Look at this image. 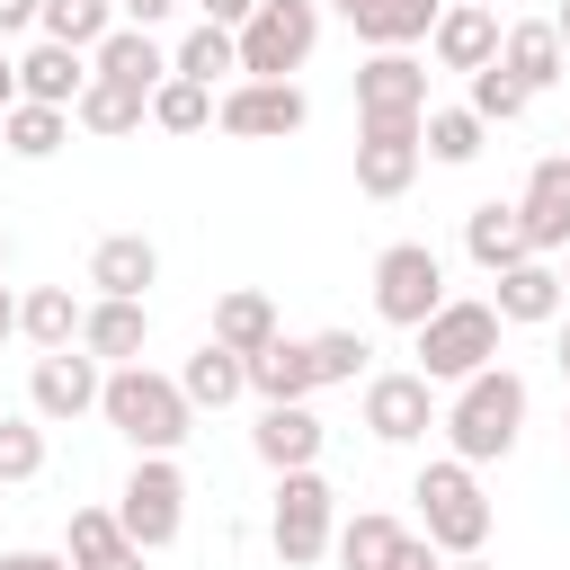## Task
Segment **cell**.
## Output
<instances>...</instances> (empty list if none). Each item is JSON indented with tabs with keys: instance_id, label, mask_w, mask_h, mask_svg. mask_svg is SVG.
<instances>
[{
	"instance_id": "836d02e7",
	"label": "cell",
	"mask_w": 570,
	"mask_h": 570,
	"mask_svg": "<svg viewBox=\"0 0 570 570\" xmlns=\"http://www.w3.org/2000/svg\"><path fill=\"white\" fill-rule=\"evenodd\" d=\"M401 534H410V525H401V517H383V508H356V517H347V525H338V534H330V552H338V561H347V570H383V561H392V543H401Z\"/></svg>"
},
{
	"instance_id": "7c38bea8",
	"label": "cell",
	"mask_w": 570,
	"mask_h": 570,
	"mask_svg": "<svg viewBox=\"0 0 570 570\" xmlns=\"http://www.w3.org/2000/svg\"><path fill=\"white\" fill-rule=\"evenodd\" d=\"M436 428V383L419 374H374L365 383V436L374 445H419Z\"/></svg>"
},
{
	"instance_id": "8d00e7d4",
	"label": "cell",
	"mask_w": 570,
	"mask_h": 570,
	"mask_svg": "<svg viewBox=\"0 0 570 570\" xmlns=\"http://www.w3.org/2000/svg\"><path fill=\"white\" fill-rule=\"evenodd\" d=\"M36 472H45V419L0 410V481H36Z\"/></svg>"
},
{
	"instance_id": "603a6c76",
	"label": "cell",
	"mask_w": 570,
	"mask_h": 570,
	"mask_svg": "<svg viewBox=\"0 0 570 570\" xmlns=\"http://www.w3.org/2000/svg\"><path fill=\"white\" fill-rule=\"evenodd\" d=\"M240 374H249V392H258V401H312V392H321V383H312V347H303V338H285V330H276L258 356H240Z\"/></svg>"
},
{
	"instance_id": "3957f363",
	"label": "cell",
	"mask_w": 570,
	"mask_h": 570,
	"mask_svg": "<svg viewBox=\"0 0 570 570\" xmlns=\"http://www.w3.org/2000/svg\"><path fill=\"white\" fill-rule=\"evenodd\" d=\"M499 330H508V321H499L490 303H472V294L454 303V294H445V303L410 330V338H419V383H472L481 365H499Z\"/></svg>"
},
{
	"instance_id": "7a4b0ae2",
	"label": "cell",
	"mask_w": 570,
	"mask_h": 570,
	"mask_svg": "<svg viewBox=\"0 0 570 570\" xmlns=\"http://www.w3.org/2000/svg\"><path fill=\"white\" fill-rule=\"evenodd\" d=\"M98 419H107L134 454H178L187 428H196L178 374H151V365H107V383H98Z\"/></svg>"
},
{
	"instance_id": "74e56055",
	"label": "cell",
	"mask_w": 570,
	"mask_h": 570,
	"mask_svg": "<svg viewBox=\"0 0 570 570\" xmlns=\"http://www.w3.org/2000/svg\"><path fill=\"white\" fill-rule=\"evenodd\" d=\"M463 107H472L481 125H517V116H525L534 98H525V89H517V80H508L499 62H481V71H472V98H463Z\"/></svg>"
},
{
	"instance_id": "f35d334b",
	"label": "cell",
	"mask_w": 570,
	"mask_h": 570,
	"mask_svg": "<svg viewBox=\"0 0 570 570\" xmlns=\"http://www.w3.org/2000/svg\"><path fill=\"white\" fill-rule=\"evenodd\" d=\"M303 347H312V383H356L365 356H374L356 330H321V338H303Z\"/></svg>"
},
{
	"instance_id": "f5cc1de1",
	"label": "cell",
	"mask_w": 570,
	"mask_h": 570,
	"mask_svg": "<svg viewBox=\"0 0 570 570\" xmlns=\"http://www.w3.org/2000/svg\"><path fill=\"white\" fill-rule=\"evenodd\" d=\"M0 267H9V232H0Z\"/></svg>"
},
{
	"instance_id": "bcb514c9",
	"label": "cell",
	"mask_w": 570,
	"mask_h": 570,
	"mask_svg": "<svg viewBox=\"0 0 570 570\" xmlns=\"http://www.w3.org/2000/svg\"><path fill=\"white\" fill-rule=\"evenodd\" d=\"M9 107H18V62L0 53V116H9Z\"/></svg>"
},
{
	"instance_id": "d590c367",
	"label": "cell",
	"mask_w": 570,
	"mask_h": 570,
	"mask_svg": "<svg viewBox=\"0 0 570 570\" xmlns=\"http://www.w3.org/2000/svg\"><path fill=\"white\" fill-rule=\"evenodd\" d=\"M107 552H125L116 508H71V525H62V561H71V570H89V561H107Z\"/></svg>"
},
{
	"instance_id": "d6986e66",
	"label": "cell",
	"mask_w": 570,
	"mask_h": 570,
	"mask_svg": "<svg viewBox=\"0 0 570 570\" xmlns=\"http://www.w3.org/2000/svg\"><path fill=\"white\" fill-rule=\"evenodd\" d=\"M499 71L534 98V89H552L561 71H570V53H561V36H552V18H517V27H499Z\"/></svg>"
},
{
	"instance_id": "f907efd6",
	"label": "cell",
	"mask_w": 570,
	"mask_h": 570,
	"mask_svg": "<svg viewBox=\"0 0 570 570\" xmlns=\"http://www.w3.org/2000/svg\"><path fill=\"white\" fill-rule=\"evenodd\" d=\"M321 9H338V18H356V9H365V0H321Z\"/></svg>"
},
{
	"instance_id": "6da1fadb",
	"label": "cell",
	"mask_w": 570,
	"mask_h": 570,
	"mask_svg": "<svg viewBox=\"0 0 570 570\" xmlns=\"http://www.w3.org/2000/svg\"><path fill=\"white\" fill-rule=\"evenodd\" d=\"M525 410H534V392H525V374L517 365H481L472 383H454V401H445V445H454V463H499L517 436H525Z\"/></svg>"
},
{
	"instance_id": "1f68e13d",
	"label": "cell",
	"mask_w": 570,
	"mask_h": 570,
	"mask_svg": "<svg viewBox=\"0 0 570 570\" xmlns=\"http://www.w3.org/2000/svg\"><path fill=\"white\" fill-rule=\"evenodd\" d=\"M481 142H490V125H481L472 107H428V116H419V151H428V160H445V169L481 160Z\"/></svg>"
},
{
	"instance_id": "ee69618b",
	"label": "cell",
	"mask_w": 570,
	"mask_h": 570,
	"mask_svg": "<svg viewBox=\"0 0 570 570\" xmlns=\"http://www.w3.org/2000/svg\"><path fill=\"white\" fill-rule=\"evenodd\" d=\"M18 27H36V0H0V36H18Z\"/></svg>"
},
{
	"instance_id": "ffe728a7",
	"label": "cell",
	"mask_w": 570,
	"mask_h": 570,
	"mask_svg": "<svg viewBox=\"0 0 570 570\" xmlns=\"http://www.w3.org/2000/svg\"><path fill=\"white\" fill-rule=\"evenodd\" d=\"M89 80H125V89H160L169 80V45L160 36H142V27H107L98 36V53H89Z\"/></svg>"
},
{
	"instance_id": "52a82bcc",
	"label": "cell",
	"mask_w": 570,
	"mask_h": 570,
	"mask_svg": "<svg viewBox=\"0 0 570 570\" xmlns=\"http://www.w3.org/2000/svg\"><path fill=\"white\" fill-rule=\"evenodd\" d=\"M116 525H125L134 552H169L178 525H187V472H178L169 454H142V463L125 472V490H116Z\"/></svg>"
},
{
	"instance_id": "2e32d148",
	"label": "cell",
	"mask_w": 570,
	"mask_h": 570,
	"mask_svg": "<svg viewBox=\"0 0 570 570\" xmlns=\"http://www.w3.org/2000/svg\"><path fill=\"white\" fill-rule=\"evenodd\" d=\"M419 125H356V187L383 205V196H401L410 178H419Z\"/></svg>"
},
{
	"instance_id": "f1b7e54d",
	"label": "cell",
	"mask_w": 570,
	"mask_h": 570,
	"mask_svg": "<svg viewBox=\"0 0 570 570\" xmlns=\"http://www.w3.org/2000/svg\"><path fill=\"white\" fill-rule=\"evenodd\" d=\"M178 392H187V410H232V401L249 392V374H240V356H232V347H214V338H205V347L178 365Z\"/></svg>"
},
{
	"instance_id": "11a10c76",
	"label": "cell",
	"mask_w": 570,
	"mask_h": 570,
	"mask_svg": "<svg viewBox=\"0 0 570 570\" xmlns=\"http://www.w3.org/2000/svg\"><path fill=\"white\" fill-rule=\"evenodd\" d=\"M561 436H570V419H561Z\"/></svg>"
},
{
	"instance_id": "7402d4cb",
	"label": "cell",
	"mask_w": 570,
	"mask_h": 570,
	"mask_svg": "<svg viewBox=\"0 0 570 570\" xmlns=\"http://www.w3.org/2000/svg\"><path fill=\"white\" fill-rule=\"evenodd\" d=\"M89 89V53H71V45H27L18 53V98H36V107H71Z\"/></svg>"
},
{
	"instance_id": "5b68a950",
	"label": "cell",
	"mask_w": 570,
	"mask_h": 570,
	"mask_svg": "<svg viewBox=\"0 0 570 570\" xmlns=\"http://www.w3.org/2000/svg\"><path fill=\"white\" fill-rule=\"evenodd\" d=\"M330 534H338V490L321 481V463H312V472H276V508H267L276 561H285V570H312V561L330 552Z\"/></svg>"
},
{
	"instance_id": "44dd1931",
	"label": "cell",
	"mask_w": 570,
	"mask_h": 570,
	"mask_svg": "<svg viewBox=\"0 0 570 570\" xmlns=\"http://www.w3.org/2000/svg\"><path fill=\"white\" fill-rule=\"evenodd\" d=\"M142 338H151V303H89L80 312V356H98V365H142Z\"/></svg>"
},
{
	"instance_id": "9a60e30c",
	"label": "cell",
	"mask_w": 570,
	"mask_h": 570,
	"mask_svg": "<svg viewBox=\"0 0 570 570\" xmlns=\"http://www.w3.org/2000/svg\"><path fill=\"white\" fill-rule=\"evenodd\" d=\"M249 445H258V463H267V472H312V463H321V445H330V428L312 419V401H267V410H258V428H249Z\"/></svg>"
},
{
	"instance_id": "7bdbcfd3",
	"label": "cell",
	"mask_w": 570,
	"mask_h": 570,
	"mask_svg": "<svg viewBox=\"0 0 570 570\" xmlns=\"http://www.w3.org/2000/svg\"><path fill=\"white\" fill-rule=\"evenodd\" d=\"M0 570H71L62 552H0Z\"/></svg>"
},
{
	"instance_id": "ab89813d",
	"label": "cell",
	"mask_w": 570,
	"mask_h": 570,
	"mask_svg": "<svg viewBox=\"0 0 570 570\" xmlns=\"http://www.w3.org/2000/svg\"><path fill=\"white\" fill-rule=\"evenodd\" d=\"M178 9H187V0H116V27H142V36H151V27L178 18Z\"/></svg>"
},
{
	"instance_id": "4fadbf2b",
	"label": "cell",
	"mask_w": 570,
	"mask_h": 570,
	"mask_svg": "<svg viewBox=\"0 0 570 570\" xmlns=\"http://www.w3.org/2000/svg\"><path fill=\"white\" fill-rule=\"evenodd\" d=\"M517 223H525V249H534V258L570 249V151H552V160H534V169H525Z\"/></svg>"
},
{
	"instance_id": "7dc6e473",
	"label": "cell",
	"mask_w": 570,
	"mask_h": 570,
	"mask_svg": "<svg viewBox=\"0 0 570 570\" xmlns=\"http://www.w3.org/2000/svg\"><path fill=\"white\" fill-rule=\"evenodd\" d=\"M89 570H142V552L125 543V552H107V561H89Z\"/></svg>"
},
{
	"instance_id": "4316f807",
	"label": "cell",
	"mask_w": 570,
	"mask_h": 570,
	"mask_svg": "<svg viewBox=\"0 0 570 570\" xmlns=\"http://www.w3.org/2000/svg\"><path fill=\"white\" fill-rule=\"evenodd\" d=\"M169 71H178V80H196V89H214V80L232 89V80H240V45H232V27H205V18H196V27L178 36Z\"/></svg>"
},
{
	"instance_id": "cb8c5ba5",
	"label": "cell",
	"mask_w": 570,
	"mask_h": 570,
	"mask_svg": "<svg viewBox=\"0 0 570 570\" xmlns=\"http://www.w3.org/2000/svg\"><path fill=\"white\" fill-rule=\"evenodd\" d=\"M71 125L98 134V142H116V134H142V125H151V98L125 89V80H89V89L71 98Z\"/></svg>"
},
{
	"instance_id": "e575fe53",
	"label": "cell",
	"mask_w": 570,
	"mask_h": 570,
	"mask_svg": "<svg viewBox=\"0 0 570 570\" xmlns=\"http://www.w3.org/2000/svg\"><path fill=\"white\" fill-rule=\"evenodd\" d=\"M151 125H160V134H205V125H214V89H196V80L169 71V80L151 89Z\"/></svg>"
},
{
	"instance_id": "681fc988",
	"label": "cell",
	"mask_w": 570,
	"mask_h": 570,
	"mask_svg": "<svg viewBox=\"0 0 570 570\" xmlns=\"http://www.w3.org/2000/svg\"><path fill=\"white\" fill-rule=\"evenodd\" d=\"M552 36H561V53H570V0H561V9H552Z\"/></svg>"
},
{
	"instance_id": "c3c4849f",
	"label": "cell",
	"mask_w": 570,
	"mask_h": 570,
	"mask_svg": "<svg viewBox=\"0 0 570 570\" xmlns=\"http://www.w3.org/2000/svg\"><path fill=\"white\" fill-rule=\"evenodd\" d=\"M445 570H499V561H490V552H463V561H445Z\"/></svg>"
},
{
	"instance_id": "8fae6325",
	"label": "cell",
	"mask_w": 570,
	"mask_h": 570,
	"mask_svg": "<svg viewBox=\"0 0 570 570\" xmlns=\"http://www.w3.org/2000/svg\"><path fill=\"white\" fill-rule=\"evenodd\" d=\"M98 383H107L98 356L53 347V356H36V374H27V410H36V419H89V410H98Z\"/></svg>"
},
{
	"instance_id": "8992f818",
	"label": "cell",
	"mask_w": 570,
	"mask_h": 570,
	"mask_svg": "<svg viewBox=\"0 0 570 570\" xmlns=\"http://www.w3.org/2000/svg\"><path fill=\"white\" fill-rule=\"evenodd\" d=\"M232 45H240V80H294L321 45V0H258Z\"/></svg>"
},
{
	"instance_id": "d4e9b609",
	"label": "cell",
	"mask_w": 570,
	"mask_h": 570,
	"mask_svg": "<svg viewBox=\"0 0 570 570\" xmlns=\"http://www.w3.org/2000/svg\"><path fill=\"white\" fill-rule=\"evenodd\" d=\"M463 249H472V267H481V276H499V267L534 258V249H525V223H517V205H499V196L463 214Z\"/></svg>"
},
{
	"instance_id": "277c9868",
	"label": "cell",
	"mask_w": 570,
	"mask_h": 570,
	"mask_svg": "<svg viewBox=\"0 0 570 570\" xmlns=\"http://www.w3.org/2000/svg\"><path fill=\"white\" fill-rule=\"evenodd\" d=\"M410 499H419V534L445 552V561H463V552H481L490 543V499H481V472L472 463H428L419 481H410Z\"/></svg>"
},
{
	"instance_id": "f6af8a7d",
	"label": "cell",
	"mask_w": 570,
	"mask_h": 570,
	"mask_svg": "<svg viewBox=\"0 0 570 570\" xmlns=\"http://www.w3.org/2000/svg\"><path fill=\"white\" fill-rule=\"evenodd\" d=\"M9 338H18V294L0 285V347H9Z\"/></svg>"
},
{
	"instance_id": "ac0fdd59",
	"label": "cell",
	"mask_w": 570,
	"mask_h": 570,
	"mask_svg": "<svg viewBox=\"0 0 570 570\" xmlns=\"http://www.w3.org/2000/svg\"><path fill=\"white\" fill-rule=\"evenodd\" d=\"M490 285H499V294H490V312H499L508 330L561 321V267H552V258H517V267H499Z\"/></svg>"
},
{
	"instance_id": "83f0119b",
	"label": "cell",
	"mask_w": 570,
	"mask_h": 570,
	"mask_svg": "<svg viewBox=\"0 0 570 570\" xmlns=\"http://www.w3.org/2000/svg\"><path fill=\"white\" fill-rule=\"evenodd\" d=\"M276 338V303L258 294V285H232L223 303H214V347H232V356H258Z\"/></svg>"
},
{
	"instance_id": "816d5d0a",
	"label": "cell",
	"mask_w": 570,
	"mask_h": 570,
	"mask_svg": "<svg viewBox=\"0 0 570 570\" xmlns=\"http://www.w3.org/2000/svg\"><path fill=\"white\" fill-rule=\"evenodd\" d=\"M561 374H570V321H561Z\"/></svg>"
},
{
	"instance_id": "e0dca14e",
	"label": "cell",
	"mask_w": 570,
	"mask_h": 570,
	"mask_svg": "<svg viewBox=\"0 0 570 570\" xmlns=\"http://www.w3.org/2000/svg\"><path fill=\"white\" fill-rule=\"evenodd\" d=\"M89 285H98V303H142V285H160V249L142 232H107L89 249Z\"/></svg>"
},
{
	"instance_id": "5bb4252c",
	"label": "cell",
	"mask_w": 570,
	"mask_h": 570,
	"mask_svg": "<svg viewBox=\"0 0 570 570\" xmlns=\"http://www.w3.org/2000/svg\"><path fill=\"white\" fill-rule=\"evenodd\" d=\"M428 53H436V71H481V62H499V18H490V0H445L436 9V27H428Z\"/></svg>"
},
{
	"instance_id": "db71d44e",
	"label": "cell",
	"mask_w": 570,
	"mask_h": 570,
	"mask_svg": "<svg viewBox=\"0 0 570 570\" xmlns=\"http://www.w3.org/2000/svg\"><path fill=\"white\" fill-rule=\"evenodd\" d=\"M561 303H570V267H561Z\"/></svg>"
},
{
	"instance_id": "ba28073f",
	"label": "cell",
	"mask_w": 570,
	"mask_h": 570,
	"mask_svg": "<svg viewBox=\"0 0 570 570\" xmlns=\"http://www.w3.org/2000/svg\"><path fill=\"white\" fill-rule=\"evenodd\" d=\"M436 303H445V258H436L428 240H392V249L374 258V312H383L392 330H419Z\"/></svg>"
},
{
	"instance_id": "b9f144b4",
	"label": "cell",
	"mask_w": 570,
	"mask_h": 570,
	"mask_svg": "<svg viewBox=\"0 0 570 570\" xmlns=\"http://www.w3.org/2000/svg\"><path fill=\"white\" fill-rule=\"evenodd\" d=\"M249 9H258V0H196V18H205V27H232V36L249 27Z\"/></svg>"
},
{
	"instance_id": "484cf974",
	"label": "cell",
	"mask_w": 570,
	"mask_h": 570,
	"mask_svg": "<svg viewBox=\"0 0 570 570\" xmlns=\"http://www.w3.org/2000/svg\"><path fill=\"white\" fill-rule=\"evenodd\" d=\"M436 9H445V0H365V9L347 18V27H356V36L374 45V53H410V45H419V36L436 27Z\"/></svg>"
},
{
	"instance_id": "4dcf8cb0",
	"label": "cell",
	"mask_w": 570,
	"mask_h": 570,
	"mask_svg": "<svg viewBox=\"0 0 570 570\" xmlns=\"http://www.w3.org/2000/svg\"><path fill=\"white\" fill-rule=\"evenodd\" d=\"M0 142H9L18 160H53V151L71 142V107H36V98H18V107L0 116Z\"/></svg>"
},
{
	"instance_id": "9c48e42d",
	"label": "cell",
	"mask_w": 570,
	"mask_h": 570,
	"mask_svg": "<svg viewBox=\"0 0 570 570\" xmlns=\"http://www.w3.org/2000/svg\"><path fill=\"white\" fill-rule=\"evenodd\" d=\"M214 125L240 134V142H285V134L312 125V98H303L294 80H232V89L214 98Z\"/></svg>"
},
{
	"instance_id": "30bf717a",
	"label": "cell",
	"mask_w": 570,
	"mask_h": 570,
	"mask_svg": "<svg viewBox=\"0 0 570 570\" xmlns=\"http://www.w3.org/2000/svg\"><path fill=\"white\" fill-rule=\"evenodd\" d=\"M419 116H428V62L419 53L356 62V125H419Z\"/></svg>"
},
{
	"instance_id": "60d3db41",
	"label": "cell",
	"mask_w": 570,
	"mask_h": 570,
	"mask_svg": "<svg viewBox=\"0 0 570 570\" xmlns=\"http://www.w3.org/2000/svg\"><path fill=\"white\" fill-rule=\"evenodd\" d=\"M383 570H445V552H436V543H428V534H401V543H392V561H383Z\"/></svg>"
},
{
	"instance_id": "f546056e",
	"label": "cell",
	"mask_w": 570,
	"mask_h": 570,
	"mask_svg": "<svg viewBox=\"0 0 570 570\" xmlns=\"http://www.w3.org/2000/svg\"><path fill=\"white\" fill-rule=\"evenodd\" d=\"M18 338H36L45 356H53V347H80V303H71V285L18 294Z\"/></svg>"
},
{
	"instance_id": "d6a6232c",
	"label": "cell",
	"mask_w": 570,
	"mask_h": 570,
	"mask_svg": "<svg viewBox=\"0 0 570 570\" xmlns=\"http://www.w3.org/2000/svg\"><path fill=\"white\" fill-rule=\"evenodd\" d=\"M36 27H45V45L98 53V36L116 27V0H36Z\"/></svg>"
}]
</instances>
